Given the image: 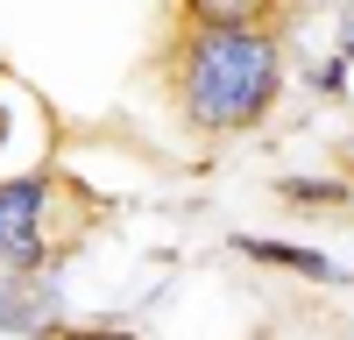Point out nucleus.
<instances>
[{
    "instance_id": "nucleus-5",
    "label": "nucleus",
    "mask_w": 354,
    "mask_h": 340,
    "mask_svg": "<svg viewBox=\"0 0 354 340\" xmlns=\"http://www.w3.org/2000/svg\"><path fill=\"white\" fill-rule=\"evenodd\" d=\"M234 248L248 263H270V270H290V276H319V283H340V263H326L319 248H290V241H262V234H234Z\"/></svg>"
},
{
    "instance_id": "nucleus-2",
    "label": "nucleus",
    "mask_w": 354,
    "mask_h": 340,
    "mask_svg": "<svg viewBox=\"0 0 354 340\" xmlns=\"http://www.w3.org/2000/svg\"><path fill=\"white\" fill-rule=\"evenodd\" d=\"M50 198H57V178H8L0 185V270H15V276H36L50 270V255H57V234H50Z\"/></svg>"
},
{
    "instance_id": "nucleus-3",
    "label": "nucleus",
    "mask_w": 354,
    "mask_h": 340,
    "mask_svg": "<svg viewBox=\"0 0 354 340\" xmlns=\"http://www.w3.org/2000/svg\"><path fill=\"white\" fill-rule=\"evenodd\" d=\"M57 312H64V298H57V283L36 270V276H15L0 283V333H50Z\"/></svg>"
},
{
    "instance_id": "nucleus-4",
    "label": "nucleus",
    "mask_w": 354,
    "mask_h": 340,
    "mask_svg": "<svg viewBox=\"0 0 354 340\" xmlns=\"http://www.w3.org/2000/svg\"><path fill=\"white\" fill-rule=\"evenodd\" d=\"M192 28H277L283 0H177Z\"/></svg>"
},
{
    "instance_id": "nucleus-1",
    "label": "nucleus",
    "mask_w": 354,
    "mask_h": 340,
    "mask_svg": "<svg viewBox=\"0 0 354 340\" xmlns=\"http://www.w3.org/2000/svg\"><path fill=\"white\" fill-rule=\"evenodd\" d=\"M163 85L185 128L198 135H248L277 106L283 85V43L277 28H177L163 57Z\"/></svg>"
},
{
    "instance_id": "nucleus-7",
    "label": "nucleus",
    "mask_w": 354,
    "mask_h": 340,
    "mask_svg": "<svg viewBox=\"0 0 354 340\" xmlns=\"http://www.w3.org/2000/svg\"><path fill=\"white\" fill-rule=\"evenodd\" d=\"M64 340H135V333H121V326H78V333H64Z\"/></svg>"
},
{
    "instance_id": "nucleus-6",
    "label": "nucleus",
    "mask_w": 354,
    "mask_h": 340,
    "mask_svg": "<svg viewBox=\"0 0 354 340\" xmlns=\"http://www.w3.org/2000/svg\"><path fill=\"white\" fill-rule=\"evenodd\" d=\"M283 198H298V206H333V198H347L333 178H283Z\"/></svg>"
},
{
    "instance_id": "nucleus-8",
    "label": "nucleus",
    "mask_w": 354,
    "mask_h": 340,
    "mask_svg": "<svg viewBox=\"0 0 354 340\" xmlns=\"http://www.w3.org/2000/svg\"><path fill=\"white\" fill-rule=\"evenodd\" d=\"M340 57H354V0L340 8Z\"/></svg>"
}]
</instances>
